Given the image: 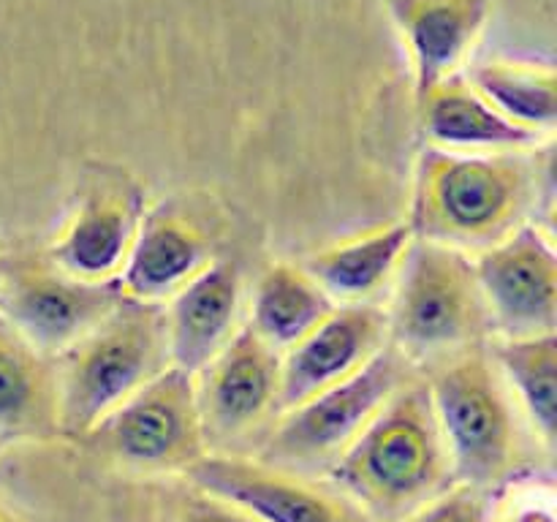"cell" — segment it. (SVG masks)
Here are the masks:
<instances>
[{
    "mask_svg": "<svg viewBox=\"0 0 557 522\" xmlns=\"http://www.w3.org/2000/svg\"><path fill=\"white\" fill-rule=\"evenodd\" d=\"M324 482L370 522H400L455 484L422 375L403 384L326 468Z\"/></svg>",
    "mask_w": 557,
    "mask_h": 522,
    "instance_id": "2",
    "label": "cell"
},
{
    "mask_svg": "<svg viewBox=\"0 0 557 522\" xmlns=\"http://www.w3.org/2000/svg\"><path fill=\"white\" fill-rule=\"evenodd\" d=\"M161 308L169 364L196 375L245 324L243 270L237 261L223 256Z\"/></svg>",
    "mask_w": 557,
    "mask_h": 522,
    "instance_id": "15",
    "label": "cell"
},
{
    "mask_svg": "<svg viewBox=\"0 0 557 522\" xmlns=\"http://www.w3.org/2000/svg\"><path fill=\"white\" fill-rule=\"evenodd\" d=\"M471 259L490 335L504 340L555 335L557 253L539 223H525Z\"/></svg>",
    "mask_w": 557,
    "mask_h": 522,
    "instance_id": "11",
    "label": "cell"
},
{
    "mask_svg": "<svg viewBox=\"0 0 557 522\" xmlns=\"http://www.w3.org/2000/svg\"><path fill=\"white\" fill-rule=\"evenodd\" d=\"M422 381L449 451L455 482L493 493L522 471L528 427L487 348L455 353L428 368Z\"/></svg>",
    "mask_w": 557,
    "mask_h": 522,
    "instance_id": "3",
    "label": "cell"
},
{
    "mask_svg": "<svg viewBox=\"0 0 557 522\" xmlns=\"http://www.w3.org/2000/svg\"><path fill=\"white\" fill-rule=\"evenodd\" d=\"M487 353L515 400L528 433L547 451L555 449L557 424V340L542 337H490Z\"/></svg>",
    "mask_w": 557,
    "mask_h": 522,
    "instance_id": "21",
    "label": "cell"
},
{
    "mask_svg": "<svg viewBox=\"0 0 557 522\" xmlns=\"http://www.w3.org/2000/svg\"><path fill=\"white\" fill-rule=\"evenodd\" d=\"M482 0H400L397 22L417 71V98L451 79L482 27Z\"/></svg>",
    "mask_w": 557,
    "mask_h": 522,
    "instance_id": "19",
    "label": "cell"
},
{
    "mask_svg": "<svg viewBox=\"0 0 557 522\" xmlns=\"http://www.w3.org/2000/svg\"><path fill=\"white\" fill-rule=\"evenodd\" d=\"M172 500L174 504L169 506L166 522H256L239 506L215 498V495L205 493V489L194 487V484L180 489Z\"/></svg>",
    "mask_w": 557,
    "mask_h": 522,
    "instance_id": "25",
    "label": "cell"
},
{
    "mask_svg": "<svg viewBox=\"0 0 557 522\" xmlns=\"http://www.w3.org/2000/svg\"><path fill=\"white\" fill-rule=\"evenodd\" d=\"M0 522H20L14 514H9L5 509H0Z\"/></svg>",
    "mask_w": 557,
    "mask_h": 522,
    "instance_id": "26",
    "label": "cell"
},
{
    "mask_svg": "<svg viewBox=\"0 0 557 522\" xmlns=\"http://www.w3.org/2000/svg\"><path fill=\"white\" fill-rule=\"evenodd\" d=\"M400 522H490V493L455 482Z\"/></svg>",
    "mask_w": 557,
    "mask_h": 522,
    "instance_id": "24",
    "label": "cell"
},
{
    "mask_svg": "<svg viewBox=\"0 0 557 522\" xmlns=\"http://www.w3.org/2000/svg\"><path fill=\"white\" fill-rule=\"evenodd\" d=\"M542 169L531 152H446L417 161L411 223L417 239L476 256L531 223Z\"/></svg>",
    "mask_w": 557,
    "mask_h": 522,
    "instance_id": "1",
    "label": "cell"
},
{
    "mask_svg": "<svg viewBox=\"0 0 557 522\" xmlns=\"http://www.w3.org/2000/svg\"><path fill=\"white\" fill-rule=\"evenodd\" d=\"M473 87L520 128L549 139L555 128V74L549 65L498 60L473 74Z\"/></svg>",
    "mask_w": 557,
    "mask_h": 522,
    "instance_id": "22",
    "label": "cell"
},
{
    "mask_svg": "<svg viewBox=\"0 0 557 522\" xmlns=\"http://www.w3.org/2000/svg\"><path fill=\"white\" fill-rule=\"evenodd\" d=\"M417 368L386 346L368 368L286 411L261 430L256 455L267 465L302 476H324L386 400L413 378Z\"/></svg>",
    "mask_w": 557,
    "mask_h": 522,
    "instance_id": "6",
    "label": "cell"
},
{
    "mask_svg": "<svg viewBox=\"0 0 557 522\" xmlns=\"http://www.w3.org/2000/svg\"><path fill=\"white\" fill-rule=\"evenodd\" d=\"M3 270H5V259L0 256V281H3Z\"/></svg>",
    "mask_w": 557,
    "mask_h": 522,
    "instance_id": "27",
    "label": "cell"
},
{
    "mask_svg": "<svg viewBox=\"0 0 557 522\" xmlns=\"http://www.w3.org/2000/svg\"><path fill=\"white\" fill-rule=\"evenodd\" d=\"M428 147L446 152H531L544 136L506 120L471 82L451 79L419 98Z\"/></svg>",
    "mask_w": 557,
    "mask_h": 522,
    "instance_id": "18",
    "label": "cell"
},
{
    "mask_svg": "<svg viewBox=\"0 0 557 522\" xmlns=\"http://www.w3.org/2000/svg\"><path fill=\"white\" fill-rule=\"evenodd\" d=\"M384 313L389 346L417 370L484 346L490 337L473 259L424 239H413Z\"/></svg>",
    "mask_w": 557,
    "mask_h": 522,
    "instance_id": "5",
    "label": "cell"
},
{
    "mask_svg": "<svg viewBox=\"0 0 557 522\" xmlns=\"http://www.w3.org/2000/svg\"><path fill=\"white\" fill-rule=\"evenodd\" d=\"M98 457L147 476H185L210 455L194 375L166 368L85 435Z\"/></svg>",
    "mask_w": 557,
    "mask_h": 522,
    "instance_id": "7",
    "label": "cell"
},
{
    "mask_svg": "<svg viewBox=\"0 0 557 522\" xmlns=\"http://www.w3.org/2000/svg\"><path fill=\"white\" fill-rule=\"evenodd\" d=\"M335 302L294 261H275L253 283L245 324L283 353L332 313Z\"/></svg>",
    "mask_w": 557,
    "mask_h": 522,
    "instance_id": "20",
    "label": "cell"
},
{
    "mask_svg": "<svg viewBox=\"0 0 557 522\" xmlns=\"http://www.w3.org/2000/svg\"><path fill=\"white\" fill-rule=\"evenodd\" d=\"M490 522H557L553 476L520 471L490 493Z\"/></svg>",
    "mask_w": 557,
    "mask_h": 522,
    "instance_id": "23",
    "label": "cell"
},
{
    "mask_svg": "<svg viewBox=\"0 0 557 522\" xmlns=\"http://www.w3.org/2000/svg\"><path fill=\"white\" fill-rule=\"evenodd\" d=\"M194 386L210 451H234L275 419L281 353L243 324L194 375Z\"/></svg>",
    "mask_w": 557,
    "mask_h": 522,
    "instance_id": "10",
    "label": "cell"
},
{
    "mask_svg": "<svg viewBox=\"0 0 557 522\" xmlns=\"http://www.w3.org/2000/svg\"><path fill=\"white\" fill-rule=\"evenodd\" d=\"M226 217L210 196H172L141 217L128 261L117 277L125 299L163 304L223 259Z\"/></svg>",
    "mask_w": 557,
    "mask_h": 522,
    "instance_id": "8",
    "label": "cell"
},
{
    "mask_svg": "<svg viewBox=\"0 0 557 522\" xmlns=\"http://www.w3.org/2000/svg\"><path fill=\"white\" fill-rule=\"evenodd\" d=\"M145 212V194L131 174H92L44 256L76 281L117 283Z\"/></svg>",
    "mask_w": 557,
    "mask_h": 522,
    "instance_id": "12",
    "label": "cell"
},
{
    "mask_svg": "<svg viewBox=\"0 0 557 522\" xmlns=\"http://www.w3.org/2000/svg\"><path fill=\"white\" fill-rule=\"evenodd\" d=\"M60 435L58 368L0 315V446Z\"/></svg>",
    "mask_w": 557,
    "mask_h": 522,
    "instance_id": "17",
    "label": "cell"
},
{
    "mask_svg": "<svg viewBox=\"0 0 557 522\" xmlns=\"http://www.w3.org/2000/svg\"><path fill=\"white\" fill-rule=\"evenodd\" d=\"M413 239L411 223L392 221L324 245L299 264L335 304L375 302L384 288H392Z\"/></svg>",
    "mask_w": 557,
    "mask_h": 522,
    "instance_id": "16",
    "label": "cell"
},
{
    "mask_svg": "<svg viewBox=\"0 0 557 522\" xmlns=\"http://www.w3.org/2000/svg\"><path fill=\"white\" fill-rule=\"evenodd\" d=\"M123 302L117 283H85L47 256L5 261L0 315L38 351L58 359Z\"/></svg>",
    "mask_w": 557,
    "mask_h": 522,
    "instance_id": "9",
    "label": "cell"
},
{
    "mask_svg": "<svg viewBox=\"0 0 557 522\" xmlns=\"http://www.w3.org/2000/svg\"><path fill=\"white\" fill-rule=\"evenodd\" d=\"M60 435L85 438L120 402L169 364L161 304L125 299L76 346L54 359Z\"/></svg>",
    "mask_w": 557,
    "mask_h": 522,
    "instance_id": "4",
    "label": "cell"
},
{
    "mask_svg": "<svg viewBox=\"0 0 557 522\" xmlns=\"http://www.w3.org/2000/svg\"><path fill=\"white\" fill-rule=\"evenodd\" d=\"M183 478L239 506L256 522H370L324 478L267 465L253 455L210 451Z\"/></svg>",
    "mask_w": 557,
    "mask_h": 522,
    "instance_id": "13",
    "label": "cell"
},
{
    "mask_svg": "<svg viewBox=\"0 0 557 522\" xmlns=\"http://www.w3.org/2000/svg\"><path fill=\"white\" fill-rule=\"evenodd\" d=\"M389 346L381 304H335L332 313L281 353L277 413L368 368Z\"/></svg>",
    "mask_w": 557,
    "mask_h": 522,
    "instance_id": "14",
    "label": "cell"
}]
</instances>
